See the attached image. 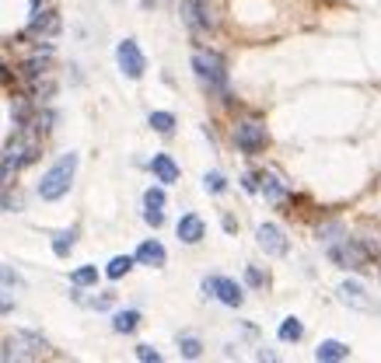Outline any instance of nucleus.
<instances>
[{
    "label": "nucleus",
    "instance_id": "nucleus-1",
    "mask_svg": "<svg viewBox=\"0 0 381 363\" xmlns=\"http://www.w3.org/2000/svg\"><path fill=\"white\" fill-rule=\"evenodd\" d=\"M39 151H43V136L25 122V126H18V133H14V140L4 147V154H0V178L11 185V178L21 171V168H28L32 161H39Z\"/></svg>",
    "mask_w": 381,
    "mask_h": 363
},
{
    "label": "nucleus",
    "instance_id": "nucleus-2",
    "mask_svg": "<svg viewBox=\"0 0 381 363\" xmlns=\"http://www.w3.org/2000/svg\"><path fill=\"white\" fill-rule=\"evenodd\" d=\"M74 171H77V154H63V158L43 175V182H39V196H43L45 202L63 200V196L70 193V185H74Z\"/></svg>",
    "mask_w": 381,
    "mask_h": 363
},
{
    "label": "nucleus",
    "instance_id": "nucleus-3",
    "mask_svg": "<svg viewBox=\"0 0 381 363\" xmlns=\"http://www.w3.org/2000/svg\"><path fill=\"white\" fill-rule=\"evenodd\" d=\"M49 353V342L36 332H14L0 342V360H43Z\"/></svg>",
    "mask_w": 381,
    "mask_h": 363
},
{
    "label": "nucleus",
    "instance_id": "nucleus-4",
    "mask_svg": "<svg viewBox=\"0 0 381 363\" xmlns=\"http://www.w3.org/2000/svg\"><path fill=\"white\" fill-rule=\"evenodd\" d=\"M193 70H196V77L207 84L210 91H224L227 87V70H224V60L210 53V49H200V53H193Z\"/></svg>",
    "mask_w": 381,
    "mask_h": 363
},
{
    "label": "nucleus",
    "instance_id": "nucleus-5",
    "mask_svg": "<svg viewBox=\"0 0 381 363\" xmlns=\"http://www.w3.org/2000/svg\"><path fill=\"white\" fill-rule=\"evenodd\" d=\"M329 259L336 262L339 269H353V273H364L371 255L364 251V244L357 238H343V242H333L329 244Z\"/></svg>",
    "mask_w": 381,
    "mask_h": 363
},
{
    "label": "nucleus",
    "instance_id": "nucleus-6",
    "mask_svg": "<svg viewBox=\"0 0 381 363\" xmlns=\"http://www.w3.org/2000/svg\"><path fill=\"white\" fill-rule=\"evenodd\" d=\"M116 60H119V70L127 74L129 81H140V77H144V70H147V60H144L140 45H136L133 39H123V42H119V49H116Z\"/></svg>",
    "mask_w": 381,
    "mask_h": 363
},
{
    "label": "nucleus",
    "instance_id": "nucleus-7",
    "mask_svg": "<svg viewBox=\"0 0 381 363\" xmlns=\"http://www.w3.org/2000/svg\"><path fill=\"white\" fill-rule=\"evenodd\" d=\"M203 290L213 293L220 304H227V308H242L245 304V293H242V286L235 280H227V276H207L203 280Z\"/></svg>",
    "mask_w": 381,
    "mask_h": 363
},
{
    "label": "nucleus",
    "instance_id": "nucleus-8",
    "mask_svg": "<svg viewBox=\"0 0 381 363\" xmlns=\"http://www.w3.org/2000/svg\"><path fill=\"white\" fill-rule=\"evenodd\" d=\"M266 140H269V136H266V126H262V122L249 119V122H238V126H235V143H238L245 154H259V151L266 147Z\"/></svg>",
    "mask_w": 381,
    "mask_h": 363
},
{
    "label": "nucleus",
    "instance_id": "nucleus-9",
    "mask_svg": "<svg viewBox=\"0 0 381 363\" xmlns=\"http://www.w3.org/2000/svg\"><path fill=\"white\" fill-rule=\"evenodd\" d=\"M182 18H186V25L193 32H210L213 25H217V18H213L207 0H182Z\"/></svg>",
    "mask_w": 381,
    "mask_h": 363
},
{
    "label": "nucleus",
    "instance_id": "nucleus-10",
    "mask_svg": "<svg viewBox=\"0 0 381 363\" xmlns=\"http://www.w3.org/2000/svg\"><path fill=\"white\" fill-rule=\"evenodd\" d=\"M255 238H259V248H262L266 255H273V259H284V255H287V238H284V231H280L277 224H259Z\"/></svg>",
    "mask_w": 381,
    "mask_h": 363
},
{
    "label": "nucleus",
    "instance_id": "nucleus-11",
    "mask_svg": "<svg viewBox=\"0 0 381 363\" xmlns=\"http://www.w3.org/2000/svg\"><path fill=\"white\" fill-rule=\"evenodd\" d=\"M56 32H60V14L56 11H36L32 25L25 28V39H49Z\"/></svg>",
    "mask_w": 381,
    "mask_h": 363
},
{
    "label": "nucleus",
    "instance_id": "nucleus-12",
    "mask_svg": "<svg viewBox=\"0 0 381 363\" xmlns=\"http://www.w3.org/2000/svg\"><path fill=\"white\" fill-rule=\"evenodd\" d=\"M178 242H186V244H200L203 242V234H207V224L196 217V213H186L182 220H178Z\"/></svg>",
    "mask_w": 381,
    "mask_h": 363
},
{
    "label": "nucleus",
    "instance_id": "nucleus-13",
    "mask_svg": "<svg viewBox=\"0 0 381 363\" xmlns=\"http://www.w3.org/2000/svg\"><path fill=\"white\" fill-rule=\"evenodd\" d=\"M339 300H343V304H350V308H360V311H371V300H367V290H364L360 283H353V280L339 283Z\"/></svg>",
    "mask_w": 381,
    "mask_h": 363
},
{
    "label": "nucleus",
    "instance_id": "nucleus-14",
    "mask_svg": "<svg viewBox=\"0 0 381 363\" xmlns=\"http://www.w3.org/2000/svg\"><path fill=\"white\" fill-rule=\"evenodd\" d=\"M151 171L158 175V182H161V185H171V182H178V164L171 161L168 154H154V161H151Z\"/></svg>",
    "mask_w": 381,
    "mask_h": 363
},
{
    "label": "nucleus",
    "instance_id": "nucleus-15",
    "mask_svg": "<svg viewBox=\"0 0 381 363\" xmlns=\"http://www.w3.org/2000/svg\"><path fill=\"white\" fill-rule=\"evenodd\" d=\"M315 360H318V363L350 360V346H343V342H336V339H326V342L315 350Z\"/></svg>",
    "mask_w": 381,
    "mask_h": 363
},
{
    "label": "nucleus",
    "instance_id": "nucleus-16",
    "mask_svg": "<svg viewBox=\"0 0 381 363\" xmlns=\"http://www.w3.org/2000/svg\"><path fill=\"white\" fill-rule=\"evenodd\" d=\"M49 67H53V63H49V49H45V53H39V56H32V60H25V63H21V77H25V81L45 77V74H49Z\"/></svg>",
    "mask_w": 381,
    "mask_h": 363
},
{
    "label": "nucleus",
    "instance_id": "nucleus-17",
    "mask_svg": "<svg viewBox=\"0 0 381 363\" xmlns=\"http://www.w3.org/2000/svg\"><path fill=\"white\" fill-rule=\"evenodd\" d=\"M133 262H144V266H165V248L158 242H144L136 248Z\"/></svg>",
    "mask_w": 381,
    "mask_h": 363
},
{
    "label": "nucleus",
    "instance_id": "nucleus-18",
    "mask_svg": "<svg viewBox=\"0 0 381 363\" xmlns=\"http://www.w3.org/2000/svg\"><path fill=\"white\" fill-rule=\"evenodd\" d=\"M259 189H262V196H266L269 202H284L287 200V185H284L277 175H262V178H259Z\"/></svg>",
    "mask_w": 381,
    "mask_h": 363
},
{
    "label": "nucleus",
    "instance_id": "nucleus-19",
    "mask_svg": "<svg viewBox=\"0 0 381 363\" xmlns=\"http://www.w3.org/2000/svg\"><path fill=\"white\" fill-rule=\"evenodd\" d=\"M74 297H77L81 304H87L91 311H109V308L116 304V293H98V297H85L81 290H74Z\"/></svg>",
    "mask_w": 381,
    "mask_h": 363
},
{
    "label": "nucleus",
    "instance_id": "nucleus-20",
    "mask_svg": "<svg viewBox=\"0 0 381 363\" xmlns=\"http://www.w3.org/2000/svg\"><path fill=\"white\" fill-rule=\"evenodd\" d=\"M136 325H140V311H119V315L112 318V328H116V332H123V335L136 332Z\"/></svg>",
    "mask_w": 381,
    "mask_h": 363
},
{
    "label": "nucleus",
    "instance_id": "nucleus-21",
    "mask_svg": "<svg viewBox=\"0 0 381 363\" xmlns=\"http://www.w3.org/2000/svg\"><path fill=\"white\" fill-rule=\"evenodd\" d=\"M129 269H133V259H129V255H116V259L105 266V276H109V280H123Z\"/></svg>",
    "mask_w": 381,
    "mask_h": 363
},
{
    "label": "nucleus",
    "instance_id": "nucleus-22",
    "mask_svg": "<svg viewBox=\"0 0 381 363\" xmlns=\"http://www.w3.org/2000/svg\"><path fill=\"white\" fill-rule=\"evenodd\" d=\"M280 339L284 342H301L304 339V325L297 322V318H284L280 322Z\"/></svg>",
    "mask_w": 381,
    "mask_h": 363
},
{
    "label": "nucleus",
    "instance_id": "nucleus-23",
    "mask_svg": "<svg viewBox=\"0 0 381 363\" xmlns=\"http://www.w3.org/2000/svg\"><path fill=\"white\" fill-rule=\"evenodd\" d=\"M74 238H77V231H60V234H53V251H56L60 259H67L70 248H74Z\"/></svg>",
    "mask_w": 381,
    "mask_h": 363
},
{
    "label": "nucleus",
    "instance_id": "nucleus-24",
    "mask_svg": "<svg viewBox=\"0 0 381 363\" xmlns=\"http://www.w3.org/2000/svg\"><path fill=\"white\" fill-rule=\"evenodd\" d=\"M151 129H154V133H161V136H168L171 129H175V116H171V112H151Z\"/></svg>",
    "mask_w": 381,
    "mask_h": 363
},
{
    "label": "nucleus",
    "instance_id": "nucleus-25",
    "mask_svg": "<svg viewBox=\"0 0 381 363\" xmlns=\"http://www.w3.org/2000/svg\"><path fill=\"white\" fill-rule=\"evenodd\" d=\"M178 350H182L186 360H200V357H203V342L193 339V335H182V339H178Z\"/></svg>",
    "mask_w": 381,
    "mask_h": 363
},
{
    "label": "nucleus",
    "instance_id": "nucleus-26",
    "mask_svg": "<svg viewBox=\"0 0 381 363\" xmlns=\"http://www.w3.org/2000/svg\"><path fill=\"white\" fill-rule=\"evenodd\" d=\"M203 189L213 193V196H220V193L227 189V182H224V175H220V171H207V175H203Z\"/></svg>",
    "mask_w": 381,
    "mask_h": 363
},
{
    "label": "nucleus",
    "instance_id": "nucleus-27",
    "mask_svg": "<svg viewBox=\"0 0 381 363\" xmlns=\"http://www.w3.org/2000/svg\"><path fill=\"white\" fill-rule=\"evenodd\" d=\"M315 238L326 242V244H333L336 238H343V224H336V220H333V224H322V227L315 231Z\"/></svg>",
    "mask_w": 381,
    "mask_h": 363
},
{
    "label": "nucleus",
    "instance_id": "nucleus-28",
    "mask_svg": "<svg viewBox=\"0 0 381 363\" xmlns=\"http://www.w3.org/2000/svg\"><path fill=\"white\" fill-rule=\"evenodd\" d=\"M70 280H74V286H91V283H98V269H95V266H85V269H77Z\"/></svg>",
    "mask_w": 381,
    "mask_h": 363
},
{
    "label": "nucleus",
    "instance_id": "nucleus-29",
    "mask_svg": "<svg viewBox=\"0 0 381 363\" xmlns=\"http://www.w3.org/2000/svg\"><path fill=\"white\" fill-rule=\"evenodd\" d=\"M245 280H249V286H252V290H262V286L269 283V276H266L262 269H255V266H249V269H245Z\"/></svg>",
    "mask_w": 381,
    "mask_h": 363
},
{
    "label": "nucleus",
    "instance_id": "nucleus-30",
    "mask_svg": "<svg viewBox=\"0 0 381 363\" xmlns=\"http://www.w3.org/2000/svg\"><path fill=\"white\" fill-rule=\"evenodd\" d=\"M144 206L161 210V206H165V193H161V189H147V193H144Z\"/></svg>",
    "mask_w": 381,
    "mask_h": 363
},
{
    "label": "nucleus",
    "instance_id": "nucleus-31",
    "mask_svg": "<svg viewBox=\"0 0 381 363\" xmlns=\"http://www.w3.org/2000/svg\"><path fill=\"white\" fill-rule=\"evenodd\" d=\"M136 360H144V363H158V360H161V353H158L154 346H136Z\"/></svg>",
    "mask_w": 381,
    "mask_h": 363
},
{
    "label": "nucleus",
    "instance_id": "nucleus-32",
    "mask_svg": "<svg viewBox=\"0 0 381 363\" xmlns=\"http://www.w3.org/2000/svg\"><path fill=\"white\" fill-rule=\"evenodd\" d=\"M144 220H147L151 227H161V224H165V213H161V210H151V206H147V210H144Z\"/></svg>",
    "mask_w": 381,
    "mask_h": 363
},
{
    "label": "nucleus",
    "instance_id": "nucleus-33",
    "mask_svg": "<svg viewBox=\"0 0 381 363\" xmlns=\"http://www.w3.org/2000/svg\"><path fill=\"white\" fill-rule=\"evenodd\" d=\"M0 283H7V286H21V276H18L14 269H7V266H0Z\"/></svg>",
    "mask_w": 381,
    "mask_h": 363
},
{
    "label": "nucleus",
    "instance_id": "nucleus-34",
    "mask_svg": "<svg viewBox=\"0 0 381 363\" xmlns=\"http://www.w3.org/2000/svg\"><path fill=\"white\" fill-rule=\"evenodd\" d=\"M242 185H245V193H259V178H255V175H245Z\"/></svg>",
    "mask_w": 381,
    "mask_h": 363
},
{
    "label": "nucleus",
    "instance_id": "nucleus-35",
    "mask_svg": "<svg viewBox=\"0 0 381 363\" xmlns=\"http://www.w3.org/2000/svg\"><path fill=\"white\" fill-rule=\"evenodd\" d=\"M14 311V300L11 297H0V315H11Z\"/></svg>",
    "mask_w": 381,
    "mask_h": 363
},
{
    "label": "nucleus",
    "instance_id": "nucleus-36",
    "mask_svg": "<svg viewBox=\"0 0 381 363\" xmlns=\"http://www.w3.org/2000/svg\"><path fill=\"white\" fill-rule=\"evenodd\" d=\"M0 189H7V182H4V178H0Z\"/></svg>",
    "mask_w": 381,
    "mask_h": 363
},
{
    "label": "nucleus",
    "instance_id": "nucleus-37",
    "mask_svg": "<svg viewBox=\"0 0 381 363\" xmlns=\"http://www.w3.org/2000/svg\"><path fill=\"white\" fill-rule=\"evenodd\" d=\"M378 273H381V269H378Z\"/></svg>",
    "mask_w": 381,
    "mask_h": 363
}]
</instances>
